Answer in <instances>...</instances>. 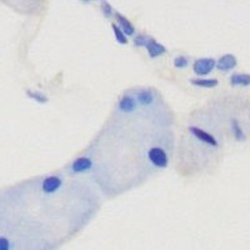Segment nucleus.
I'll return each instance as SVG.
<instances>
[{"instance_id":"f03ea898","label":"nucleus","mask_w":250,"mask_h":250,"mask_svg":"<svg viewBox=\"0 0 250 250\" xmlns=\"http://www.w3.org/2000/svg\"><path fill=\"white\" fill-rule=\"evenodd\" d=\"M62 185H64L62 176L60 174H51V175L44 176L39 187L44 195H53L62 189Z\"/></svg>"},{"instance_id":"dca6fc26","label":"nucleus","mask_w":250,"mask_h":250,"mask_svg":"<svg viewBox=\"0 0 250 250\" xmlns=\"http://www.w3.org/2000/svg\"><path fill=\"white\" fill-rule=\"evenodd\" d=\"M100 9H102L103 15H104L106 19H108V18H110L111 15L115 14L113 10V6H111L110 3H108V1H100Z\"/></svg>"},{"instance_id":"9b49d317","label":"nucleus","mask_w":250,"mask_h":250,"mask_svg":"<svg viewBox=\"0 0 250 250\" xmlns=\"http://www.w3.org/2000/svg\"><path fill=\"white\" fill-rule=\"evenodd\" d=\"M230 130L236 142H244L247 139V135H245V131L243 129V125L240 124V122L236 118H231L230 119Z\"/></svg>"},{"instance_id":"f8f14e48","label":"nucleus","mask_w":250,"mask_h":250,"mask_svg":"<svg viewBox=\"0 0 250 250\" xmlns=\"http://www.w3.org/2000/svg\"><path fill=\"white\" fill-rule=\"evenodd\" d=\"M190 84L199 86V88L211 89L219 85V80L215 78H193V79H190Z\"/></svg>"},{"instance_id":"1a4fd4ad","label":"nucleus","mask_w":250,"mask_h":250,"mask_svg":"<svg viewBox=\"0 0 250 250\" xmlns=\"http://www.w3.org/2000/svg\"><path fill=\"white\" fill-rule=\"evenodd\" d=\"M135 97H137L138 103L142 106H144V108L145 106L153 105L154 102H155V94L149 88H142L140 90H138Z\"/></svg>"},{"instance_id":"f257e3e1","label":"nucleus","mask_w":250,"mask_h":250,"mask_svg":"<svg viewBox=\"0 0 250 250\" xmlns=\"http://www.w3.org/2000/svg\"><path fill=\"white\" fill-rule=\"evenodd\" d=\"M146 159L153 167L158 169L167 168L169 164V155L163 146L153 145L146 151Z\"/></svg>"},{"instance_id":"ddd939ff","label":"nucleus","mask_w":250,"mask_h":250,"mask_svg":"<svg viewBox=\"0 0 250 250\" xmlns=\"http://www.w3.org/2000/svg\"><path fill=\"white\" fill-rule=\"evenodd\" d=\"M230 85L233 86H249L250 85V74L248 73H234L229 78Z\"/></svg>"},{"instance_id":"39448f33","label":"nucleus","mask_w":250,"mask_h":250,"mask_svg":"<svg viewBox=\"0 0 250 250\" xmlns=\"http://www.w3.org/2000/svg\"><path fill=\"white\" fill-rule=\"evenodd\" d=\"M138 105H139V103H138L137 97L133 94L125 93L120 97L117 109L122 114H133L134 111H137Z\"/></svg>"},{"instance_id":"9d476101","label":"nucleus","mask_w":250,"mask_h":250,"mask_svg":"<svg viewBox=\"0 0 250 250\" xmlns=\"http://www.w3.org/2000/svg\"><path fill=\"white\" fill-rule=\"evenodd\" d=\"M114 17H115V20H117V24L124 31L126 37H133L135 34V26L133 25V23L125 15L120 14L119 12H115Z\"/></svg>"},{"instance_id":"6ab92c4d","label":"nucleus","mask_w":250,"mask_h":250,"mask_svg":"<svg viewBox=\"0 0 250 250\" xmlns=\"http://www.w3.org/2000/svg\"><path fill=\"white\" fill-rule=\"evenodd\" d=\"M0 250H12V243L8 236H0Z\"/></svg>"},{"instance_id":"2eb2a0df","label":"nucleus","mask_w":250,"mask_h":250,"mask_svg":"<svg viewBox=\"0 0 250 250\" xmlns=\"http://www.w3.org/2000/svg\"><path fill=\"white\" fill-rule=\"evenodd\" d=\"M111 30L114 33V38L117 40L118 43L122 44V45H125V44H128V37L125 35L124 31L120 29V26L115 23H111Z\"/></svg>"},{"instance_id":"7ed1b4c3","label":"nucleus","mask_w":250,"mask_h":250,"mask_svg":"<svg viewBox=\"0 0 250 250\" xmlns=\"http://www.w3.org/2000/svg\"><path fill=\"white\" fill-rule=\"evenodd\" d=\"M216 68V60L211 57L198 58L193 62V70L198 78H204L209 75Z\"/></svg>"},{"instance_id":"a211bd4d","label":"nucleus","mask_w":250,"mask_h":250,"mask_svg":"<svg viewBox=\"0 0 250 250\" xmlns=\"http://www.w3.org/2000/svg\"><path fill=\"white\" fill-rule=\"evenodd\" d=\"M149 38L150 37H148V35L145 34L135 35V38H134V45L138 46V48H140V46H146Z\"/></svg>"},{"instance_id":"4468645a","label":"nucleus","mask_w":250,"mask_h":250,"mask_svg":"<svg viewBox=\"0 0 250 250\" xmlns=\"http://www.w3.org/2000/svg\"><path fill=\"white\" fill-rule=\"evenodd\" d=\"M26 97L30 98V99L35 100L37 103L39 104H46L49 102V98L46 94L42 93V91H38V90H31V89H26L25 90Z\"/></svg>"},{"instance_id":"423d86ee","label":"nucleus","mask_w":250,"mask_h":250,"mask_svg":"<svg viewBox=\"0 0 250 250\" xmlns=\"http://www.w3.org/2000/svg\"><path fill=\"white\" fill-rule=\"evenodd\" d=\"M94 167V162L91 156L82 155L69 165V170L71 174H85L90 171Z\"/></svg>"},{"instance_id":"6e6552de","label":"nucleus","mask_w":250,"mask_h":250,"mask_svg":"<svg viewBox=\"0 0 250 250\" xmlns=\"http://www.w3.org/2000/svg\"><path fill=\"white\" fill-rule=\"evenodd\" d=\"M145 49H146V51H148V55L151 58V59L160 57V55L165 54V53L168 51V49L165 48V45H163L162 43H159V42L154 39V38H149Z\"/></svg>"},{"instance_id":"20e7f679","label":"nucleus","mask_w":250,"mask_h":250,"mask_svg":"<svg viewBox=\"0 0 250 250\" xmlns=\"http://www.w3.org/2000/svg\"><path fill=\"white\" fill-rule=\"evenodd\" d=\"M188 131H189L190 135H193L195 139H198L200 143H203V144L209 145L211 148H218L219 146L218 139L214 137L213 134L204 130V129L199 128V126H196V125H189V126H188Z\"/></svg>"},{"instance_id":"0eeeda50","label":"nucleus","mask_w":250,"mask_h":250,"mask_svg":"<svg viewBox=\"0 0 250 250\" xmlns=\"http://www.w3.org/2000/svg\"><path fill=\"white\" fill-rule=\"evenodd\" d=\"M236 65H238V59L231 53L222 55V57H219L216 59V69L219 71H223V73L233 70V69H235Z\"/></svg>"},{"instance_id":"f3484780","label":"nucleus","mask_w":250,"mask_h":250,"mask_svg":"<svg viewBox=\"0 0 250 250\" xmlns=\"http://www.w3.org/2000/svg\"><path fill=\"white\" fill-rule=\"evenodd\" d=\"M189 65V59L185 55H178L174 59V66L178 69H184Z\"/></svg>"}]
</instances>
